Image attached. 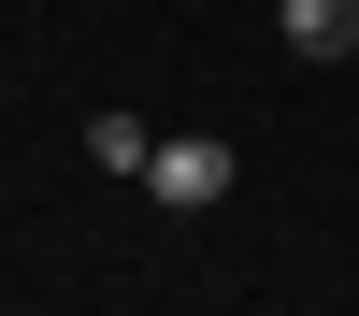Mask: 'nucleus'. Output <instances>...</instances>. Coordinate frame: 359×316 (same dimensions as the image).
I'll return each mask as SVG.
<instances>
[{"instance_id": "3", "label": "nucleus", "mask_w": 359, "mask_h": 316, "mask_svg": "<svg viewBox=\"0 0 359 316\" xmlns=\"http://www.w3.org/2000/svg\"><path fill=\"white\" fill-rule=\"evenodd\" d=\"M86 158H101L115 187H144V158H158V130H144V115L115 101V115H86Z\"/></svg>"}, {"instance_id": "1", "label": "nucleus", "mask_w": 359, "mask_h": 316, "mask_svg": "<svg viewBox=\"0 0 359 316\" xmlns=\"http://www.w3.org/2000/svg\"><path fill=\"white\" fill-rule=\"evenodd\" d=\"M144 201H158V216H216V201H230V144H216V130H158Z\"/></svg>"}, {"instance_id": "2", "label": "nucleus", "mask_w": 359, "mask_h": 316, "mask_svg": "<svg viewBox=\"0 0 359 316\" xmlns=\"http://www.w3.org/2000/svg\"><path fill=\"white\" fill-rule=\"evenodd\" d=\"M287 57H359V0H273Z\"/></svg>"}]
</instances>
